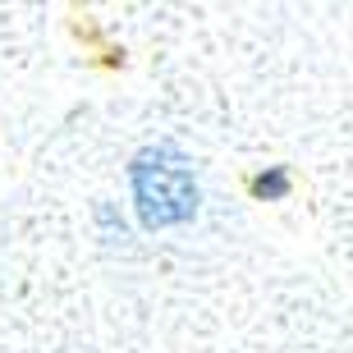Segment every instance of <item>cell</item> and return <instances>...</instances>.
<instances>
[{"label":"cell","instance_id":"cell-1","mask_svg":"<svg viewBox=\"0 0 353 353\" xmlns=\"http://www.w3.org/2000/svg\"><path fill=\"white\" fill-rule=\"evenodd\" d=\"M133 193L147 225H179L197 211V179L174 152H143L133 165Z\"/></svg>","mask_w":353,"mask_h":353},{"label":"cell","instance_id":"cell-2","mask_svg":"<svg viewBox=\"0 0 353 353\" xmlns=\"http://www.w3.org/2000/svg\"><path fill=\"white\" fill-rule=\"evenodd\" d=\"M252 188H257V193H271V197H280V193H285V188H289V179H285V174H271V179H266V174H262V179L252 183Z\"/></svg>","mask_w":353,"mask_h":353}]
</instances>
